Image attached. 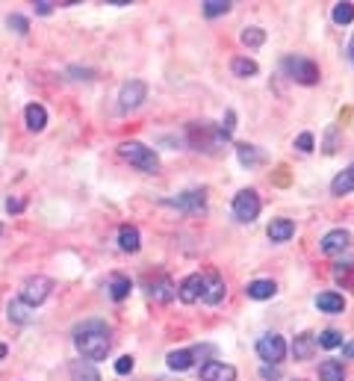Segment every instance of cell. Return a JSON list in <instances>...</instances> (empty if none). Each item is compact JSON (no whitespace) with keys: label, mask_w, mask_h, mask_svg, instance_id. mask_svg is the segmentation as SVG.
Here are the masks:
<instances>
[{"label":"cell","mask_w":354,"mask_h":381,"mask_svg":"<svg viewBox=\"0 0 354 381\" xmlns=\"http://www.w3.org/2000/svg\"><path fill=\"white\" fill-rule=\"evenodd\" d=\"M316 349H319L316 334H313V331H304V334L295 337V343H292V355H295V361H310V358L316 355Z\"/></svg>","instance_id":"14"},{"label":"cell","mask_w":354,"mask_h":381,"mask_svg":"<svg viewBox=\"0 0 354 381\" xmlns=\"http://www.w3.org/2000/svg\"><path fill=\"white\" fill-rule=\"evenodd\" d=\"M50 290H53V281H50V278L33 275V278H27L24 284H21V295H18V299H21L24 305H30V307H39V305L50 295Z\"/></svg>","instance_id":"5"},{"label":"cell","mask_w":354,"mask_h":381,"mask_svg":"<svg viewBox=\"0 0 354 381\" xmlns=\"http://www.w3.org/2000/svg\"><path fill=\"white\" fill-rule=\"evenodd\" d=\"M343 358H354V343H343Z\"/></svg>","instance_id":"41"},{"label":"cell","mask_w":354,"mask_h":381,"mask_svg":"<svg viewBox=\"0 0 354 381\" xmlns=\"http://www.w3.org/2000/svg\"><path fill=\"white\" fill-rule=\"evenodd\" d=\"M266 234L272 243H287V239H292V234H295V222L292 219H272Z\"/></svg>","instance_id":"18"},{"label":"cell","mask_w":354,"mask_h":381,"mask_svg":"<svg viewBox=\"0 0 354 381\" xmlns=\"http://www.w3.org/2000/svg\"><path fill=\"white\" fill-rule=\"evenodd\" d=\"M313 142H316L313 133H301L299 139H295V148H299L301 154H310V151H313Z\"/></svg>","instance_id":"35"},{"label":"cell","mask_w":354,"mask_h":381,"mask_svg":"<svg viewBox=\"0 0 354 381\" xmlns=\"http://www.w3.org/2000/svg\"><path fill=\"white\" fill-rule=\"evenodd\" d=\"M148 98V86L142 80H130V83H124L121 86V92H118V107L124 109V112H130V109H136L142 101Z\"/></svg>","instance_id":"9"},{"label":"cell","mask_w":354,"mask_h":381,"mask_svg":"<svg viewBox=\"0 0 354 381\" xmlns=\"http://www.w3.org/2000/svg\"><path fill=\"white\" fill-rule=\"evenodd\" d=\"M118 154H121V157L130 163V166L142 168V172H148V175H157V172H160L157 154H154L148 145H142V142H121V145H118Z\"/></svg>","instance_id":"3"},{"label":"cell","mask_w":354,"mask_h":381,"mask_svg":"<svg viewBox=\"0 0 354 381\" xmlns=\"http://www.w3.org/2000/svg\"><path fill=\"white\" fill-rule=\"evenodd\" d=\"M228 12H231L228 0H207V4H204V15L207 18H219V15H228Z\"/></svg>","instance_id":"32"},{"label":"cell","mask_w":354,"mask_h":381,"mask_svg":"<svg viewBox=\"0 0 354 381\" xmlns=\"http://www.w3.org/2000/svg\"><path fill=\"white\" fill-rule=\"evenodd\" d=\"M148 295L154 302H160V305H168L177 295V287H175V281L172 278H165L160 275L157 281H151V287H148Z\"/></svg>","instance_id":"12"},{"label":"cell","mask_w":354,"mask_h":381,"mask_svg":"<svg viewBox=\"0 0 354 381\" xmlns=\"http://www.w3.org/2000/svg\"><path fill=\"white\" fill-rule=\"evenodd\" d=\"M257 355L263 358V363H280L287 358V340L280 334H263L257 340Z\"/></svg>","instance_id":"7"},{"label":"cell","mask_w":354,"mask_h":381,"mask_svg":"<svg viewBox=\"0 0 354 381\" xmlns=\"http://www.w3.org/2000/svg\"><path fill=\"white\" fill-rule=\"evenodd\" d=\"M186 133H189V142H192V148H198V151H207V154H216V151H222V145L228 142V136H224L219 127H210L207 121H201V124H189L186 127Z\"/></svg>","instance_id":"2"},{"label":"cell","mask_w":354,"mask_h":381,"mask_svg":"<svg viewBox=\"0 0 354 381\" xmlns=\"http://www.w3.org/2000/svg\"><path fill=\"white\" fill-rule=\"evenodd\" d=\"M346 53H348V60L354 62V36H351V41H348V51H346Z\"/></svg>","instance_id":"42"},{"label":"cell","mask_w":354,"mask_h":381,"mask_svg":"<svg viewBox=\"0 0 354 381\" xmlns=\"http://www.w3.org/2000/svg\"><path fill=\"white\" fill-rule=\"evenodd\" d=\"M74 381H101V375H97L95 366H89V363H77V366H74Z\"/></svg>","instance_id":"33"},{"label":"cell","mask_w":354,"mask_h":381,"mask_svg":"<svg viewBox=\"0 0 354 381\" xmlns=\"http://www.w3.org/2000/svg\"><path fill=\"white\" fill-rule=\"evenodd\" d=\"M74 346L83 358L89 361H104L107 352L112 346V337H109V328L104 326V322H83V326L74 328Z\"/></svg>","instance_id":"1"},{"label":"cell","mask_w":354,"mask_h":381,"mask_svg":"<svg viewBox=\"0 0 354 381\" xmlns=\"http://www.w3.org/2000/svg\"><path fill=\"white\" fill-rule=\"evenodd\" d=\"M130 370H133V358H130V355H124V358L116 361V373H118V375H127Z\"/></svg>","instance_id":"37"},{"label":"cell","mask_w":354,"mask_h":381,"mask_svg":"<svg viewBox=\"0 0 354 381\" xmlns=\"http://www.w3.org/2000/svg\"><path fill=\"white\" fill-rule=\"evenodd\" d=\"M233 127H236V112H233V109H228V112H224V119H222V124H219V131H222L224 136H231V133H233Z\"/></svg>","instance_id":"34"},{"label":"cell","mask_w":354,"mask_h":381,"mask_svg":"<svg viewBox=\"0 0 354 381\" xmlns=\"http://www.w3.org/2000/svg\"><path fill=\"white\" fill-rule=\"evenodd\" d=\"M36 12H39V15H50V12H53V4H50V0H39V4H36Z\"/></svg>","instance_id":"39"},{"label":"cell","mask_w":354,"mask_h":381,"mask_svg":"<svg viewBox=\"0 0 354 381\" xmlns=\"http://www.w3.org/2000/svg\"><path fill=\"white\" fill-rule=\"evenodd\" d=\"M239 39H243V45H245L248 51H257V48H263L266 33H263V27H245Z\"/></svg>","instance_id":"27"},{"label":"cell","mask_w":354,"mask_h":381,"mask_svg":"<svg viewBox=\"0 0 354 381\" xmlns=\"http://www.w3.org/2000/svg\"><path fill=\"white\" fill-rule=\"evenodd\" d=\"M231 72L236 77H254V74L260 72V65L254 62V60H248V56H236V60L231 62Z\"/></svg>","instance_id":"26"},{"label":"cell","mask_w":354,"mask_h":381,"mask_svg":"<svg viewBox=\"0 0 354 381\" xmlns=\"http://www.w3.org/2000/svg\"><path fill=\"white\" fill-rule=\"evenodd\" d=\"M168 204L177 207L180 213H186V216H201L207 210V192L204 189H186V192L177 195V199H172Z\"/></svg>","instance_id":"8"},{"label":"cell","mask_w":354,"mask_h":381,"mask_svg":"<svg viewBox=\"0 0 354 381\" xmlns=\"http://www.w3.org/2000/svg\"><path fill=\"white\" fill-rule=\"evenodd\" d=\"M283 72L295 83H301V86L319 83V65L313 60H307V56H287V60H283Z\"/></svg>","instance_id":"4"},{"label":"cell","mask_w":354,"mask_h":381,"mask_svg":"<svg viewBox=\"0 0 354 381\" xmlns=\"http://www.w3.org/2000/svg\"><path fill=\"white\" fill-rule=\"evenodd\" d=\"M331 18H334V24H339V27L351 24V21H354V6H351V4H336L334 12H331Z\"/></svg>","instance_id":"31"},{"label":"cell","mask_w":354,"mask_h":381,"mask_svg":"<svg viewBox=\"0 0 354 381\" xmlns=\"http://www.w3.org/2000/svg\"><path fill=\"white\" fill-rule=\"evenodd\" d=\"M133 284H130V278L127 275H112L109 281V295H112V302H124L127 295H130Z\"/></svg>","instance_id":"24"},{"label":"cell","mask_w":354,"mask_h":381,"mask_svg":"<svg viewBox=\"0 0 354 381\" xmlns=\"http://www.w3.org/2000/svg\"><path fill=\"white\" fill-rule=\"evenodd\" d=\"M316 307L325 310V314H343V310H346V299L339 293L328 290V293H319L316 295Z\"/></svg>","instance_id":"19"},{"label":"cell","mask_w":354,"mask_h":381,"mask_svg":"<svg viewBox=\"0 0 354 381\" xmlns=\"http://www.w3.org/2000/svg\"><path fill=\"white\" fill-rule=\"evenodd\" d=\"M24 121H27V131H45V124H48V109L41 107V104H27L24 109Z\"/></svg>","instance_id":"17"},{"label":"cell","mask_w":354,"mask_h":381,"mask_svg":"<svg viewBox=\"0 0 354 381\" xmlns=\"http://www.w3.org/2000/svg\"><path fill=\"white\" fill-rule=\"evenodd\" d=\"M319 381H346V366L339 361H325L319 366Z\"/></svg>","instance_id":"25"},{"label":"cell","mask_w":354,"mask_h":381,"mask_svg":"<svg viewBox=\"0 0 354 381\" xmlns=\"http://www.w3.org/2000/svg\"><path fill=\"white\" fill-rule=\"evenodd\" d=\"M6 358V343H0V361Z\"/></svg>","instance_id":"43"},{"label":"cell","mask_w":354,"mask_h":381,"mask_svg":"<svg viewBox=\"0 0 354 381\" xmlns=\"http://www.w3.org/2000/svg\"><path fill=\"white\" fill-rule=\"evenodd\" d=\"M260 195L254 192V189H239L236 192V199H233V216L239 222H254L260 216Z\"/></svg>","instance_id":"6"},{"label":"cell","mask_w":354,"mask_h":381,"mask_svg":"<svg viewBox=\"0 0 354 381\" xmlns=\"http://www.w3.org/2000/svg\"><path fill=\"white\" fill-rule=\"evenodd\" d=\"M334 278L339 281L343 287L354 290V260H346V263H336L334 266Z\"/></svg>","instance_id":"29"},{"label":"cell","mask_w":354,"mask_h":381,"mask_svg":"<svg viewBox=\"0 0 354 381\" xmlns=\"http://www.w3.org/2000/svg\"><path fill=\"white\" fill-rule=\"evenodd\" d=\"M9 27H12V30H18V33H27V18H21V15H9Z\"/></svg>","instance_id":"38"},{"label":"cell","mask_w":354,"mask_h":381,"mask_svg":"<svg viewBox=\"0 0 354 381\" xmlns=\"http://www.w3.org/2000/svg\"><path fill=\"white\" fill-rule=\"evenodd\" d=\"M6 210H9V213H21V210H24V199H9Z\"/></svg>","instance_id":"40"},{"label":"cell","mask_w":354,"mask_h":381,"mask_svg":"<svg viewBox=\"0 0 354 381\" xmlns=\"http://www.w3.org/2000/svg\"><path fill=\"white\" fill-rule=\"evenodd\" d=\"M142 239H139V228H133V225H124V228L118 231V248L121 251H139Z\"/></svg>","instance_id":"23"},{"label":"cell","mask_w":354,"mask_h":381,"mask_svg":"<svg viewBox=\"0 0 354 381\" xmlns=\"http://www.w3.org/2000/svg\"><path fill=\"white\" fill-rule=\"evenodd\" d=\"M348 243H351V236H348V231H328L325 234V239H322V251L325 254H339V251H346L348 248Z\"/></svg>","instance_id":"16"},{"label":"cell","mask_w":354,"mask_h":381,"mask_svg":"<svg viewBox=\"0 0 354 381\" xmlns=\"http://www.w3.org/2000/svg\"><path fill=\"white\" fill-rule=\"evenodd\" d=\"M316 343L322 349H336V346H343V331H336V328H328V331H322L316 337Z\"/></svg>","instance_id":"30"},{"label":"cell","mask_w":354,"mask_h":381,"mask_svg":"<svg viewBox=\"0 0 354 381\" xmlns=\"http://www.w3.org/2000/svg\"><path fill=\"white\" fill-rule=\"evenodd\" d=\"M278 293V284L275 281H268V278H257V281H251V284L245 287V295L254 302H266V299H272V295Z\"/></svg>","instance_id":"15"},{"label":"cell","mask_w":354,"mask_h":381,"mask_svg":"<svg viewBox=\"0 0 354 381\" xmlns=\"http://www.w3.org/2000/svg\"><path fill=\"white\" fill-rule=\"evenodd\" d=\"M9 319H12V322H18V326H27V322L33 319L30 305H24L21 299H15V302L9 305Z\"/></svg>","instance_id":"28"},{"label":"cell","mask_w":354,"mask_h":381,"mask_svg":"<svg viewBox=\"0 0 354 381\" xmlns=\"http://www.w3.org/2000/svg\"><path fill=\"white\" fill-rule=\"evenodd\" d=\"M201 381H236V370H233L231 363L207 361L201 366Z\"/></svg>","instance_id":"11"},{"label":"cell","mask_w":354,"mask_h":381,"mask_svg":"<svg viewBox=\"0 0 354 381\" xmlns=\"http://www.w3.org/2000/svg\"><path fill=\"white\" fill-rule=\"evenodd\" d=\"M0 234H4V225H0Z\"/></svg>","instance_id":"44"},{"label":"cell","mask_w":354,"mask_h":381,"mask_svg":"<svg viewBox=\"0 0 354 381\" xmlns=\"http://www.w3.org/2000/svg\"><path fill=\"white\" fill-rule=\"evenodd\" d=\"M165 363H168V370L183 373V370H189V366L195 363V352L192 349H175V352H168Z\"/></svg>","instance_id":"21"},{"label":"cell","mask_w":354,"mask_h":381,"mask_svg":"<svg viewBox=\"0 0 354 381\" xmlns=\"http://www.w3.org/2000/svg\"><path fill=\"white\" fill-rule=\"evenodd\" d=\"M224 293H228V287H224V281L219 272H207L204 275V284H201V302L207 305H219L224 299Z\"/></svg>","instance_id":"10"},{"label":"cell","mask_w":354,"mask_h":381,"mask_svg":"<svg viewBox=\"0 0 354 381\" xmlns=\"http://www.w3.org/2000/svg\"><path fill=\"white\" fill-rule=\"evenodd\" d=\"M236 157H239V163H243L245 168H254V166H260L266 160L263 151L257 145H248V142H236Z\"/></svg>","instance_id":"20"},{"label":"cell","mask_w":354,"mask_h":381,"mask_svg":"<svg viewBox=\"0 0 354 381\" xmlns=\"http://www.w3.org/2000/svg\"><path fill=\"white\" fill-rule=\"evenodd\" d=\"M201 284H204V275L201 272H195L189 278H183L180 281V287H177V295H180V302L183 305H192L201 299Z\"/></svg>","instance_id":"13"},{"label":"cell","mask_w":354,"mask_h":381,"mask_svg":"<svg viewBox=\"0 0 354 381\" xmlns=\"http://www.w3.org/2000/svg\"><path fill=\"white\" fill-rule=\"evenodd\" d=\"M260 378H263V381H278V378H280V370H278L275 363H266L263 370H260Z\"/></svg>","instance_id":"36"},{"label":"cell","mask_w":354,"mask_h":381,"mask_svg":"<svg viewBox=\"0 0 354 381\" xmlns=\"http://www.w3.org/2000/svg\"><path fill=\"white\" fill-rule=\"evenodd\" d=\"M331 192L334 195H348V192H354V163L348 166V168H343L334 180H331Z\"/></svg>","instance_id":"22"}]
</instances>
